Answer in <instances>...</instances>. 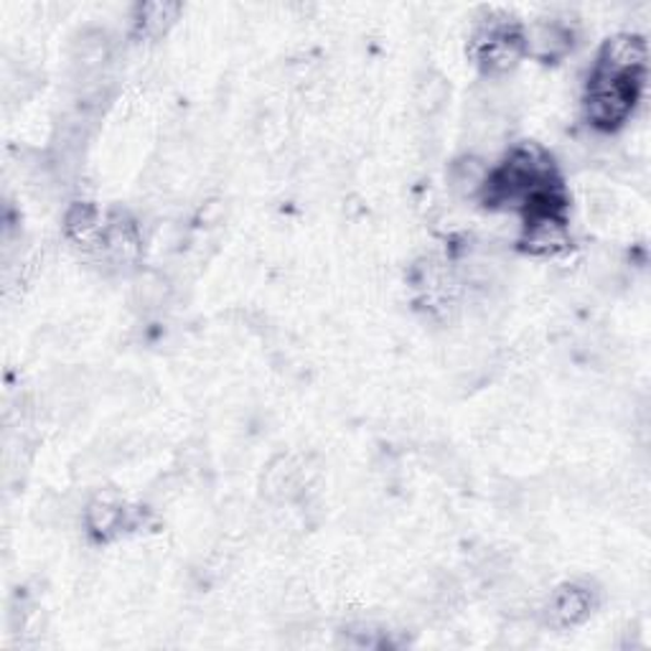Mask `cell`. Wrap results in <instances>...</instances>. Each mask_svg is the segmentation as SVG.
<instances>
[{"mask_svg": "<svg viewBox=\"0 0 651 651\" xmlns=\"http://www.w3.org/2000/svg\"><path fill=\"white\" fill-rule=\"evenodd\" d=\"M647 67V44L641 36L633 34H618L608 38L601 51L598 72L608 77H626V80H637Z\"/></svg>", "mask_w": 651, "mask_h": 651, "instance_id": "277c9868", "label": "cell"}, {"mask_svg": "<svg viewBox=\"0 0 651 651\" xmlns=\"http://www.w3.org/2000/svg\"><path fill=\"white\" fill-rule=\"evenodd\" d=\"M140 232L136 222L128 214H113L105 222V230H102V242L97 255L113 268H130V265L138 263L140 257Z\"/></svg>", "mask_w": 651, "mask_h": 651, "instance_id": "7a4b0ae2", "label": "cell"}, {"mask_svg": "<svg viewBox=\"0 0 651 651\" xmlns=\"http://www.w3.org/2000/svg\"><path fill=\"white\" fill-rule=\"evenodd\" d=\"M36 90V74L26 67H8L3 77V97L8 102H23Z\"/></svg>", "mask_w": 651, "mask_h": 651, "instance_id": "9a60e30c", "label": "cell"}, {"mask_svg": "<svg viewBox=\"0 0 651 651\" xmlns=\"http://www.w3.org/2000/svg\"><path fill=\"white\" fill-rule=\"evenodd\" d=\"M570 245L560 211H532L524 224V247L535 255H560Z\"/></svg>", "mask_w": 651, "mask_h": 651, "instance_id": "5b68a950", "label": "cell"}, {"mask_svg": "<svg viewBox=\"0 0 651 651\" xmlns=\"http://www.w3.org/2000/svg\"><path fill=\"white\" fill-rule=\"evenodd\" d=\"M65 230H67V237L72 240L74 245H80L82 249H90V253H97L105 224H100L97 209H94L92 204L77 201L67 211Z\"/></svg>", "mask_w": 651, "mask_h": 651, "instance_id": "30bf717a", "label": "cell"}, {"mask_svg": "<svg viewBox=\"0 0 651 651\" xmlns=\"http://www.w3.org/2000/svg\"><path fill=\"white\" fill-rule=\"evenodd\" d=\"M524 54V42L520 34L509 28L486 31L478 42V59L489 74H504L512 69Z\"/></svg>", "mask_w": 651, "mask_h": 651, "instance_id": "8992f818", "label": "cell"}, {"mask_svg": "<svg viewBox=\"0 0 651 651\" xmlns=\"http://www.w3.org/2000/svg\"><path fill=\"white\" fill-rule=\"evenodd\" d=\"M84 520H88V527L94 532V535L100 537L115 535L125 522L123 499L117 497L115 491L97 493V497L88 504V509H84Z\"/></svg>", "mask_w": 651, "mask_h": 651, "instance_id": "7c38bea8", "label": "cell"}, {"mask_svg": "<svg viewBox=\"0 0 651 651\" xmlns=\"http://www.w3.org/2000/svg\"><path fill=\"white\" fill-rule=\"evenodd\" d=\"M639 94V82L626 80V77L595 74L585 97L588 120L598 128H616L631 115L633 102Z\"/></svg>", "mask_w": 651, "mask_h": 651, "instance_id": "6da1fadb", "label": "cell"}, {"mask_svg": "<svg viewBox=\"0 0 651 651\" xmlns=\"http://www.w3.org/2000/svg\"><path fill=\"white\" fill-rule=\"evenodd\" d=\"M305 489V470L290 456H278L270 461L263 476V491L276 501H290L301 497Z\"/></svg>", "mask_w": 651, "mask_h": 651, "instance_id": "ba28073f", "label": "cell"}, {"mask_svg": "<svg viewBox=\"0 0 651 651\" xmlns=\"http://www.w3.org/2000/svg\"><path fill=\"white\" fill-rule=\"evenodd\" d=\"M178 13H182V5L171 3V0H151V3L138 5V28L140 34L146 36H161L174 26Z\"/></svg>", "mask_w": 651, "mask_h": 651, "instance_id": "4fadbf2b", "label": "cell"}, {"mask_svg": "<svg viewBox=\"0 0 651 651\" xmlns=\"http://www.w3.org/2000/svg\"><path fill=\"white\" fill-rule=\"evenodd\" d=\"M570 31L560 21H535L522 36L524 51L535 59H558L570 49Z\"/></svg>", "mask_w": 651, "mask_h": 651, "instance_id": "9c48e42d", "label": "cell"}, {"mask_svg": "<svg viewBox=\"0 0 651 651\" xmlns=\"http://www.w3.org/2000/svg\"><path fill=\"white\" fill-rule=\"evenodd\" d=\"M489 178L491 174L489 168H486V163L474 153L461 155L449 168L451 191L456 194L458 199H474V196L484 194L486 186H489Z\"/></svg>", "mask_w": 651, "mask_h": 651, "instance_id": "8fae6325", "label": "cell"}, {"mask_svg": "<svg viewBox=\"0 0 651 651\" xmlns=\"http://www.w3.org/2000/svg\"><path fill=\"white\" fill-rule=\"evenodd\" d=\"M166 282L155 276H146L136 282V290H132V298H136V303L140 305L143 311H153L159 309V305L166 301Z\"/></svg>", "mask_w": 651, "mask_h": 651, "instance_id": "2e32d148", "label": "cell"}, {"mask_svg": "<svg viewBox=\"0 0 651 651\" xmlns=\"http://www.w3.org/2000/svg\"><path fill=\"white\" fill-rule=\"evenodd\" d=\"M113 57V42L102 28H84L72 38L69 46V59H72V69L77 80L84 82V88H92V82H97L102 69Z\"/></svg>", "mask_w": 651, "mask_h": 651, "instance_id": "3957f363", "label": "cell"}, {"mask_svg": "<svg viewBox=\"0 0 651 651\" xmlns=\"http://www.w3.org/2000/svg\"><path fill=\"white\" fill-rule=\"evenodd\" d=\"M344 637H347V644L354 649H372L380 644V631H376L372 624L349 626V629L344 631Z\"/></svg>", "mask_w": 651, "mask_h": 651, "instance_id": "e0dca14e", "label": "cell"}, {"mask_svg": "<svg viewBox=\"0 0 651 651\" xmlns=\"http://www.w3.org/2000/svg\"><path fill=\"white\" fill-rule=\"evenodd\" d=\"M593 598L585 588L580 585H562L560 591L550 595L545 606V621L555 629H570L578 626L583 618L591 614Z\"/></svg>", "mask_w": 651, "mask_h": 651, "instance_id": "52a82bcc", "label": "cell"}, {"mask_svg": "<svg viewBox=\"0 0 651 651\" xmlns=\"http://www.w3.org/2000/svg\"><path fill=\"white\" fill-rule=\"evenodd\" d=\"M449 82H445L441 74H430L418 84V90H415V105H418L422 115L430 117L441 113L445 102H449Z\"/></svg>", "mask_w": 651, "mask_h": 651, "instance_id": "5bb4252c", "label": "cell"}]
</instances>
